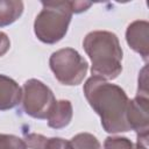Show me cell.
Listing matches in <instances>:
<instances>
[{
  "label": "cell",
  "instance_id": "cell-1",
  "mask_svg": "<svg viewBox=\"0 0 149 149\" xmlns=\"http://www.w3.org/2000/svg\"><path fill=\"white\" fill-rule=\"evenodd\" d=\"M84 94L90 106L100 116L105 132L114 134L130 130L126 118L129 99L120 86L92 76L84 84Z\"/></svg>",
  "mask_w": 149,
  "mask_h": 149
},
{
  "label": "cell",
  "instance_id": "cell-2",
  "mask_svg": "<svg viewBox=\"0 0 149 149\" xmlns=\"http://www.w3.org/2000/svg\"><path fill=\"white\" fill-rule=\"evenodd\" d=\"M83 48L92 62V76L113 80L121 73L122 49L114 33L106 30L91 31L85 36Z\"/></svg>",
  "mask_w": 149,
  "mask_h": 149
},
{
  "label": "cell",
  "instance_id": "cell-3",
  "mask_svg": "<svg viewBox=\"0 0 149 149\" xmlns=\"http://www.w3.org/2000/svg\"><path fill=\"white\" fill-rule=\"evenodd\" d=\"M42 10L34 22L36 37L47 44L59 42L65 34L72 17L71 1H42Z\"/></svg>",
  "mask_w": 149,
  "mask_h": 149
},
{
  "label": "cell",
  "instance_id": "cell-4",
  "mask_svg": "<svg viewBox=\"0 0 149 149\" xmlns=\"http://www.w3.org/2000/svg\"><path fill=\"white\" fill-rule=\"evenodd\" d=\"M49 65L55 78L68 86L80 84L88 69L86 59L72 48H63L52 52L49 58Z\"/></svg>",
  "mask_w": 149,
  "mask_h": 149
},
{
  "label": "cell",
  "instance_id": "cell-5",
  "mask_svg": "<svg viewBox=\"0 0 149 149\" xmlns=\"http://www.w3.org/2000/svg\"><path fill=\"white\" fill-rule=\"evenodd\" d=\"M21 104L24 113L35 119H47L56 102L52 91L38 79H28L23 83Z\"/></svg>",
  "mask_w": 149,
  "mask_h": 149
},
{
  "label": "cell",
  "instance_id": "cell-6",
  "mask_svg": "<svg viewBox=\"0 0 149 149\" xmlns=\"http://www.w3.org/2000/svg\"><path fill=\"white\" fill-rule=\"evenodd\" d=\"M149 100L146 97L136 95L128 101L126 118L130 129L135 130L137 137H148L149 130Z\"/></svg>",
  "mask_w": 149,
  "mask_h": 149
},
{
  "label": "cell",
  "instance_id": "cell-7",
  "mask_svg": "<svg viewBox=\"0 0 149 149\" xmlns=\"http://www.w3.org/2000/svg\"><path fill=\"white\" fill-rule=\"evenodd\" d=\"M128 45L147 62L149 55V23L143 20L132 22L126 30Z\"/></svg>",
  "mask_w": 149,
  "mask_h": 149
},
{
  "label": "cell",
  "instance_id": "cell-8",
  "mask_svg": "<svg viewBox=\"0 0 149 149\" xmlns=\"http://www.w3.org/2000/svg\"><path fill=\"white\" fill-rule=\"evenodd\" d=\"M22 90L19 84L5 76L0 74V111H8L21 102Z\"/></svg>",
  "mask_w": 149,
  "mask_h": 149
},
{
  "label": "cell",
  "instance_id": "cell-9",
  "mask_svg": "<svg viewBox=\"0 0 149 149\" xmlns=\"http://www.w3.org/2000/svg\"><path fill=\"white\" fill-rule=\"evenodd\" d=\"M72 115L73 109L69 100H56L47 118L48 126L54 129L64 128L71 122Z\"/></svg>",
  "mask_w": 149,
  "mask_h": 149
},
{
  "label": "cell",
  "instance_id": "cell-10",
  "mask_svg": "<svg viewBox=\"0 0 149 149\" xmlns=\"http://www.w3.org/2000/svg\"><path fill=\"white\" fill-rule=\"evenodd\" d=\"M23 141L29 149H72L70 141L61 137H45L36 133L26 134Z\"/></svg>",
  "mask_w": 149,
  "mask_h": 149
},
{
  "label": "cell",
  "instance_id": "cell-11",
  "mask_svg": "<svg viewBox=\"0 0 149 149\" xmlns=\"http://www.w3.org/2000/svg\"><path fill=\"white\" fill-rule=\"evenodd\" d=\"M23 13L20 0H0V28L14 23Z\"/></svg>",
  "mask_w": 149,
  "mask_h": 149
},
{
  "label": "cell",
  "instance_id": "cell-12",
  "mask_svg": "<svg viewBox=\"0 0 149 149\" xmlns=\"http://www.w3.org/2000/svg\"><path fill=\"white\" fill-rule=\"evenodd\" d=\"M104 149H148V144L140 142L133 143L127 137L108 136L104 142Z\"/></svg>",
  "mask_w": 149,
  "mask_h": 149
},
{
  "label": "cell",
  "instance_id": "cell-13",
  "mask_svg": "<svg viewBox=\"0 0 149 149\" xmlns=\"http://www.w3.org/2000/svg\"><path fill=\"white\" fill-rule=\"evenodd\" d=\"M72 149H101L100 142L90 133H79L71 140Z\"/></svg>",
  "mask_w": 149,
  "mask_h": 149
},
{
  "label": "cell",
  "instance_id": "cell-14",
  "mask_svg": "<svg viewBox=\"0 0 149 149\" xmlns=\"http://www.w3.org/2000/svg\"><path fill=\"white\" fill-rule=\"evenodd\" d=\"M0 149H28L26 142L9 134H0Z\"/></svg>",
  "mask_w": 149,
  "mask_h": 149
},
{
  "label": "cell",
  "instance_id": "cell-15",
  "mask_svg": "<svg viewBox=\"0 0 149 149\" xmlns=\"http://www.w3.org/2000/svg\"><path fill=\"white\" fill-rule=\"evenodd\" d=\"M137 95L148 98V80H147V66L142 69L139 76V88Z\"/></svg>",
  "mask_w": 149,
  "mask_h": 149
},
{
  "label": "cell",
  "instance_id": "cell-16",
  "mask_svg": "<svg viewBox=\"0 0 149 149\" xmlns=\"http://www.w3.org/2000/svg\"><path fill=\"white\" fill-rule=\"evenodd\" d=\"M10 48V41L7 34L0 31V57H2Z\"/></svg>",
  "mask_w": 149,
  "mask_h": 149
}]
</instances>
